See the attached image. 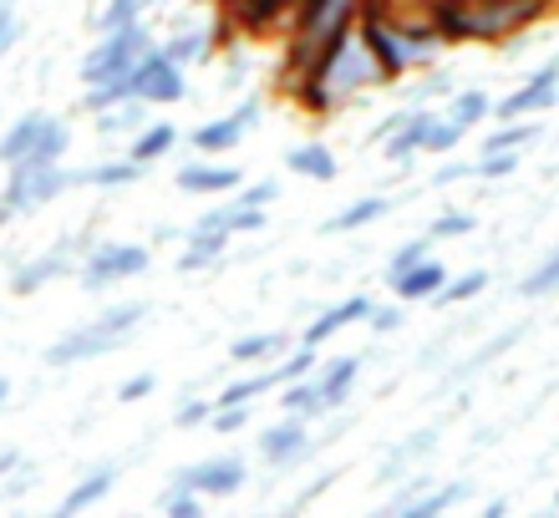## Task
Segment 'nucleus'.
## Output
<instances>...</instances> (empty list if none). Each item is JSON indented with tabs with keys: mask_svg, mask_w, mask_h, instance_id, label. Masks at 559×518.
Here are the masks:
<instances>
[{
	"mask_svg": "<svg viewBox=\"0 0 559 518\" xmlns=\"http://www.w3.org/2000/svg\"><path fill=\"white\" fill-rule=\"evenodd\" d=\"M377 87H392V82H386L382 61L371 57L361 26H356L346 41L331 46L306 76L285 82L290 103L300 107L306 118H336L346 103H356V97H367V92H377Z\"/></svg>",
	"mask_w": 559,
	"mask_h": 518,
	"instance_id": "nucleus-1",
	"label": "nucleus"
},
{
	"mask_svg": "<svg viewBox=\"0 0 559 518\" xmlns=\"http://www.w3.org/2000/svg\"><path fill=\"white\" fill-rule=\"evenodd\" d=\"M361 11H367V0H295L290 21L280 31V41H285V82L306 76L331 46L346 41L361 26Z\"/></svg>",
	"mask_w": 559,
	"mask_h": 518,
	"instance_id": "nucleus-2",
	"label": "nucleus"
},
{
	"mask_svg": "<svg viewBox=\"0 0 559 518\" xmlns=\"http://www.w3.org/2000/svg\"><path fill=\"white\" fill-rule=\"evenodd\" d=\"M147 305L143 300H128V305H112V311H103L97 321H87V326H76L67 330L61 341L46 346V366L61 371V366H76V361H92V356H107V351H118L128 336H133L138 326L147 321Z\"/></svg>",
	"mask_w": 559,
	"mask_h": 518,
	"instance_id": "nucleus-3",
	"label": "nucleus"
},
{
	"mask_svg": "<svg viewBox=\"0 0 559 518\" xmlns=\"http://www.w3.org/2000/svg\"><path fill=\"white\" fill-rule=\"evenodd\" d=\"M153 36H147V21L138 15V21H128V26H112L97 36V46H92L87 57H82V87H128L133 92V72L138 61L153 51ZM138 97V92H133Z\"/></svg>",
	"mask_w": 559,
	"mask_h": 518,
	"instance_id": "nucleus-4",
	"label": "nucleus"
},
{
	"mask_svg": "<svg viewBox=\"0 0 559 518\" xmlns=\"http://www.w3.org/2000/svg\"><path fill=\"white\" fill-rule=\"evenodd\" d=\"M133 92H138V103H147V107L183 103V97H189V67H183V61H174L163 46H153V51L138 61Z\"/></svg>",
	"mask_w": 559,
	"mask_h": 518,
	"instance_id": "nucleus-5",
	"label": "nucleus"
},
{
	"mask_svg": "<svg viewBox=\"0 0 559 518\" xmlns=\"http://www.w3.org/2000/svg\"><path fill=\"white\" fill-rule=\"evenodd\" d=\"M147 260H153V254H147L143 244L107 239V244H92L76 275H82V285H87V290H107V285H122V280H133V275H143Z\"/></svg>",
	"mask_w": 559,
	"mask_h": 518,
	"instance_id": "nucleus-6",
	"label": "nucleus"
},
{
	"mask_svg": "<svg viewBox=\"0 0 559 518\" xmlns=\"http://www.w3.org/2000/svg\"><path fill=\"white\" fill-rule=\"evenodd\" d=\"M555 97H559V57H549V61H539V67H534V72L524 76L509 97H499L488 118H493V122L534 118V112H549V107H555Z\"/></svg>",
	"mask_w": 559,
	"mask_h": 518,
	"instance_id": "nucleus-7",
	"label": "nucleus"
},
{
	"mask_svg": "<svg viewBox=\"0 0 559 518\" xmlns=\"http://www.w3.org/2000/svg\"><path fill=\"white\" fill-rule=\"evenodd\" d=\"M250 483V468L245 458H204L193 468H178L168 489H183V493H199V498H229Z\"/></svg>",
	"mask_w": 559,
	"mask_h": 518,
	"instance_id": "nucleus-8",
	"label": "nucleus"
},
{
	"mask_svg": "<svg viewBox=\"0 0 559 518\" xmlns=\"http://www.w3.org/2000/svg\"><path fill=\"white\" fill-rule=\"evenodd\" d=\"M72 189V168H41V173H11L5 178V193H0V204L11 208V214H36L46 208L57 193Z\"/></svg>",
	"mask_w": 559,
	"mask_h": 518,
	"instance_id": "nucleus-9",
	"label": "nucleus"
},
{
	"mask_svg": "<svg viewBox=\"0 0 559 518\" xmlns=\"http://www.w3.org/2000/svg\"><path fill=\"white\" fill-rule=\"evenodd\" d=\"M254 128H260V97H245L235 112H224L214 122H199L189 143H193V153H235L245 143V133H254Z\"/></svg>",
	"mask_w": 559,
	"mask_h": 518,
	"instance_id": "nucleus-10",
	"label": "nucleus"
},
{
	"mask_svg": "<svg viewBox=\"0 0 559 518\" xmlns=\"http://www.w3.org/2000/svg\"><path fill=\"white\" fill-rule=\"evenodd\" d=\"M306 453H310V422L306 417L285 412V422L265 427V437H260V458H265L270 468H295Z\"/></svg>",
	"mask_w": 559,
	"mask_h": 518,
	"instance_id": "nucleus-11",
	"label": "nucleus"
},
{
	"mask_svg": "<svg viewBox=\"0 0 559 518\" xmlns=\"http://www.w3.org/2000/svg\"><path fill=\"white\" fill-rule=\"evenodd\" d=\"M371 305H377L371 296H346V300H336L331 311H321L306 330H300V346H316V351H321V346H325V341H336V336H341L346 326H361V321L371 315Z\"/></svg>",
	"mask_w": 559,
	"mask_h": 518,
	"instance_id": "nucleus-12",
	"label": "nucleus"
},
{
	"mask_svg": "<svg viewBox=\"0 0 559 518\" xmlns=\"http://www.w3.org/2000/svg\"><path fill=\"white\" fill-rule=\"evenodd\" d=\"M392 296L402 300V305H413V300H438L442 296V285H448V265L442 260H417L413 269H402V275H392Z\"/></svg>",
	"mask_w": 559,
	"mask_h": 518,
	"instance_id": "nucleus-13",
	"label": "nucleus"
},
{
	"mask_svg": "<svg viewBox=\"0 0 559 518\" xmlns=\"http://www.w3.org/2000/svg\"><path fill=\"white\" fill-rule=\"evenodd\" d=\"M468 498V483H442V489H423V493H402L386 504V514H402V518H442L448 508H457Z\"/></svg>",
	"mask_w": 559,
	"mask_h": 518,
	"instance_id": "nucleus-14",
	"label": "nucleus"
},
{
	"mask_svg": "<svg viewBox=\"0 0 559 518\" xmlns=\"http://www.w3.org/2000/svg\"><path fill=\"white\" fill-rule=\"evenodd\" d=\"M61 275H72V250L61 244V250H46L41 260H26V265L11 275V296H36L41 285L61 280Z\"/></svg>",
	"mask_w": 559,
	"mask_h": 518,
	"instance_id": "nucleus-15",
	"label": "nucleus"
},
{
	"mask_svg": "<svg viewBox=\"0 0 559 518\" xmlns=\"http://www.w3.org/2000/svg\"><path fill=\"white\" fill-rule=\"evenodd\" d=\"M147 168L138 164V158H107V164H92V168H72V189H133L138 178H143Z\"/></svg>",
	"mask_w": 559,
	"mask_h": 518,
	"instance_id": "nucleus-16",
	"label": "nucleus"
},
{
	"mask_svg": "<svg viewBox=\"0 0 559 518\" xmlns=\"http://www.w3.org/2000/svg\"><path fill=\"white\" fill-rule=\"evenodd\" d=\"M239 183H245V173H239L235 164H183L178 168V189L183 193H235Z\"/></svg>",
	"mask_w": 559,
	"mask_h": 518,
	"instance_id": "nucleus-17",
	"label": "nucleus"
},
{
	"mask_svg": "<svg viewBox=\"0 0 559 518\" xmlns=\"http://www.w3.org/2000/svg\"><path fill=\"white\" fill-rule=\"evenodd\" d=\"M67 148H72V133H67V122H46V133L31 143V153L21 158V164H11V173H41V168H61V158H67Z\"/></svg>",
	"mask_w": 559,
	"mask_h": 518,
	"instance_id": "nucleus-18",
	"label": "nucleus"
},
{
	"mask_svg": "<svg viewBox=\"0 0 559 518\" xmlns=\"http://www.w3.org/2000/svg\"><path fill=\"white\" fill-rule=\"evenodd\" d=\"M438 447V432L427 427V432H413L407 443H397L392 453H386V462H382V473H377V483H407L413 478V468L427 458Z\"/></svg>",
	"mask_w": 559,
	"mask_h": 518,
	"instance_id": "nucleus-19",
	"label": "nucleus"
},
{
	"mask_svg": "<svg viewBox=\"0 0 559 518\" xmlns=\"http://www.w3.org/2000/svg\"><path fill=\"white\" fill-rule=\"evenodd\" d=\"M356 376H361V356H336V361H325V366H316V382H321L325 407H331V412H341V407L352 401Z\"/></svg>",
	"mask_w": 559,
	"mask_h": 518,
	"instance_id": "nucleus-20",
	"label": "nucleus"
},
{
	"mask_svg": "<svg viewBox=\"0 0 559 518\" xmlns=\"http://www.w3.org/2000/svg\"><path fill=\"white\" fill-rule=\"evenodd\" d=\"M118 489V462H103V468H92L87 478H76V489L61 498V514H87V508H97L107 498V493Z\"/></svg>",
	"mask_w": 559,
	"mask_h": 518,
	"instance_id": "nucleus-21",
	"label": "nucleus"
},
{
	"mask_svg": "<svg viewBox=\"0 0 559 518\" xmlns=\"http://www.w3.org/2000/svg\"><path fill=\"white\" fill-rule=\"evenodd\" d=\"M285 351H290V336H280V330H250V336L229 341V361L235 366H260V361L275 366Z\"/></svg>",
	"mask_w": 559,
	"mask_h": 518,
	"instance_id": "nucleus-22",
	"label": "nucleus"
},
{
	"mask_svg": "<svg viewBox=\"0 0 559 518\" xmlns=\"http://www.w3.org/2000/svg\"><path fill=\"white\" fill-rule=\"evenodd\" d=\"M280 407L290 417H306V422H321L331 407H325V391H321V382H316V371L310 376H295V382H285L280 386Z\"/></svg>",
	"mask_w": 559,
	"mask_h": 518,
	"instance_id": "nucleus-23",
	"label": "nucleus"
},
{
	"mask_svg": "<svg viewBox=\"0 0 559 518\" xmlns=\"http://www.w3.org/2000/svg\"><path fill=\"white\" fill-rule=\"evenodd\" d=\"M392 214V198L386 193H367V198H352V204L341 208V214H331L325 219V234H346V229H367V224H377V219H386Z\"/></svg>",
	"mask_w": 559,
	"mask_h": 518,
	"instance_id": "nucleus-24",
	"label": "nucleus"
},
{
	"mask_svg": "<svg viewBox=\"0 0 559 518\" xmlns=\"http://www.w3.org/2000/svg\"><path fill=\"white\" fill-rule=\"evenodd\" d=\"M224 254H229V234H199V229H189L183 234V254H178V275H199V269L219 265Z\"/></svg>",
	"mask_w": 559,
	"mask_h": 518,
	"instance_id": "nucleus-25",
	"label": "nucleus"
},
{
	"mask_svg": "<svg viewBox=\"0 0 559 518\" xmlns=\"http://www.w3.org/2000/svg\"><path fill=\"white\" fill-rule=\"evenodd\" d=\"M285 168L300 173V178H310V183H331V178L341 173L336 153L325 148V143H300V148H290L285 153Z\"/></svg>",
	"mask_w": 559,
	"mask_h": 518,
	"instance_id": "nucleus-26",
	"label": "nucleus"
},
{
	"mask_svg": "<svg viewBox=\"0 0 559 518\" xmlns=\"http://www.w3.org/2000/svg\"><path fill=\"white\" fill-rule=\"evenodd\" d=\"M178 148V128L174 122H147V128H138L133 143H128V158H138V164H158V158H168V153Z\"/></svg>",
	"mask_w": 559,
	"mask_h": 518,
	"instance_id": "nucleus-27",
	"label": "nucleus"
},
{
	"mask_svg": "<svg viewBox=\"0 0 559 518\" xmlns=\"http://www.w3.org/2000/svg\"><path fill=\"white\" fill-rule=\"evenodd\" d=\"M468 137V128L463 122H453L448 112H427L423 107V153H432V158H442V153H457V143Z\"/></svg>",
	"mask_w": 559,
	"mask_h": 518,
	"instance_id": "nucleus-28",
	"label": "nucleus"
},
{
	"mask_svg": "<svg viewBox=\"0 0 559 518\" xmlns=\"http://www.w3.org/2000/svg\"><path fill=\"white\" fill-rule=\"evenodd\" d=\"M46 122H51L46 112H26V118H15V122H11V133L0 137V164H5V168L21 164V158L31 153V143H36V137L46 133Z\"/></svg>",
	"mask_w": 559,
	"mask_h": 518,
	"instance_id": "nucleus-29",
	"label": "nucleus"
},
{
	"mask_svg": "<svg viewBox=\"0 0 559 518\" xmlns=\"http://www.w3.org/2000/svg\"><path fill=\"white\" fill-rule=\"evenodd\" d=\"M417 153H423V107H413L397 133L382 137V158H386V164H413Z\"/></svg>",
	"mask_w": 559,
	"mask_h": 518,
	"instance_id": "nucleus-30",
	"label": "nucleus"
},
{
	"mask_svg": "<svg viewBox=\"0 0 559 518\" xmlns=\"http://www.w3.org/2000/svg\"><path fill=\"white\" fill-rule=\"evenodd\" d=\"M534 137H539V122L514 118V122H499V128L484 137V148H478V153H524Z\"/></svg>",
	"mask_w": 559,
	"mask_h": 518,
	"instance_id": "nucleus-31",
	"label": "nucleus"
},
{
	"mask_svg": "<svg viewBox=\"0 0 559 518\" xmlns=\"http://www.w3.org/2000/svg\"><path fill=\"white\" fill-rule=\"evenodd\" d=\"M442 112H448L453 122H463V128L473 133V122H484L488 112H493V97H488L484 87H463V92H453V97H448V107H442Z\"/></svg>",
	"mask_w": 559,
	"mask_h": 518,
	"instance_id": "nucleus-32",
	"label": "nucleus"
},
{
	"mask_svg": "<svg viewBox=\"0 0 559 518\" xmlns=\"http://www.w3.org/2000/svg\"><path fill=\"white\" fill-rule=\"evenodd\" d=\"M493 285V275L488 269H473V275H448V285H442V296H438V305H468V300H478Z\"/></svg>",
	"mask_w": 559,
	"mask_h": 518,
	"instance_id": "nucleus-33",
	"label": "nucleus"
},
{
	"mask_svg": "<svg viewBox=\"0 0 559 518\" xmlns=\"http://www.w3.org/2000/svg\"><path fill=\"white\" fill-rule=\"evenodd\" d=\"M555 290H559V250H555V254H545V260H539V265H534L530 275L519 280V296H524V300L555 296Z\"/></svg>",
	"mask_w": 559,
	"mask_h": 518,
	"instance_id": "nucleus-34",
	"label": "nucleus"
},
{
	"mask_svg": "<svg viewBox=\"0 0 559 518\" xmlns=\"http://www.w3.org/2000/svg\"><path fill=\"white\" fill-rule=\"evenodd\" d=\"M163 51H168L174 61H183V67H193V61H204L209 51H214V36H209V31H189V26H183L174 41L163 46Z\"/></svg>",
	"mask_w": 559,
	"mask_h": 518,
	"instance_id": "nucleus-35",
	"label": "nucleus"
},
{
	"mask_svg": "<svg viewBox=\"0 0 559 518\" xmlns=\"http://www.w3.org/2000/svg\"><path fill=\"white\" fill-rule=\"evenodd\" d=\"M143 107L147 103H122V107H107V112H97V128L103 133H133V128H143Z\"/></svg>",
	"mask_w": 559,
	"mask_h": 518,
	"instance_id": "nucleus-36",
	"label": "nucleus"
},
{
	"mask_svg": "<svg viewBox=\"0 0 559 518\" xmlns=\"http://www.w3.org/2000/svg\"><path fill=\"white\" fill-rule=\"evenodd\" d=\"M427 234H432V244H438V239H463V234H473V214H463V208H448V214H438V219L427 224Z\"/></svg>",
	"mask_w": 559,
	"mask_h": 518,
	"instance_id": "nucleus-37",
	"label": "nucleus"
},
{
	"mask_svg": "<svg viewBox=\"0 0 559 518\" xmlns=\"http://www.w3.org/2000/svg\"><path fill=\"white\" fill-rule=\"evenodd\" d=\"M519 173V153H478L473 158V178H509Z\"/></svg>",
	"mask_w": 559,
	"mask_h": 518,
	"instance_id": "nucleus-38",
	"label": "nucleus"
},
{
	"mask_svg": "<svg viewBox=\"0 0 559 518\" xmlns=\"http://www.w3.org/2000/svg\"><path fill=\"white\" fill-rule=\"evenodd\" d=\"M214 412H219V407H214V397H189L174 412V422H178V427H209V422H214Z\"/></svg>",
	"mask_w": 559,
	"mask_h": 518,
	"instance_id": "nucleus-39",
	"label": "nucleus"
},
{
	"mask_svg": "<svg viewBox=\"0 0 559 518\" xmlns=\"http://www.w3.org/2000/svg\"><path fill=\"white\" fill-rule=\"evenodd\" d=\"M209 498H199V493H183V489H168L163 493V514L168 518H199L204 514Z\"/></svg>",
	"mask_w": 559,
	"mask_h": 518,
	"instance_id": "nucleus-40",
	"label": "nucleus"
},
{
	"mask_svg": "<svg viewBox=\"0 0 559 518\" xmlns=\"http://www.w3.org/2000/svg\"><path fill=\"white\" fill-rule=\"evenodd\" d=\"M275 193H280V189L265 178V183H239V189L229 193V198H235L239 208H270V204H275Z\"/></svg>",
	"mask_w": 559,
	"mask_h": 518,
	"instance_id": "nucleus-41",
	"label": "nucleus"
},
{
	"mask_svg": "<svg viewBox=\"0 0 559 518\" xmlns=\"http://www.w3.org/2000/svg\"><path fill=\"white\" fill-rule=\"evenodd\" d=\"M427 254H432V234H423L417 244H402V250L392 254V265H386V280H392V275H402V269H413L417 260H427Z\"/></svg>",
	"mask_w": 559,
	"mask_h": 518,
	"instance_id": "nucleus-42",
	"label": "nucleus"
},
{
	"mask_svg": "<svg viewBox=\"0 0 559 518\" xmlns=\"http://www.w3.org/2000/svg\"><path fill=\"white\" fill-rule=\"evenodd\" d=\"M153 391H158V376H153V371H138V376H128V382L118 386V401L122 407H133V401L153 397Z\"/></svg>",
	"mask_w": 559,
	"mask_h": 518,
	"instance_id": "nucleus-43",
	"label": "nucleus"
},
{
	"mask_svg": "<svg viewBox=\"0 0 559 518\" xmlns=\"http://www.w3.org/2000/svg\"><path fill=\"white\" fill-rule=\"evenodd\" d=\"M138 15H143V0H107V11H103V26H97V31L128 26V21H138Z\"/></svg>",
	"mask_w": 559,
	"mask_h": 518,
	"instance_id": "nucleus-44",
	"label": "nucleus"
},
{
	"mask_svg": "<svg viewBox=\"0 0 559 518\" xmlns=\"http://www.w3.org/2000/svg\"><path fill=\"white\" fill-rule=\"evenodd\" d=\"M229 204H235V198H229ZM270 224V208H239L235 204V219H229V229H235V234H254V229H265Z\"/></svg>",
	"mask_w": 559,
	"mask_h": 518,
	"instance_id": "nucleus-45",
	"label": "nucleus"
},
{
	"mask_svg": "<svg viewBox=\"0 0 559 518\" xmlns=\"http://www.w3.org/2000/svg\"><path fill=\"white\" fill-rule=\"evenodd\" d=\"M245 422H250V407H219L209 427L219 432V437H229V432H239V427H245Z\"/></svg>",
	"mask_w": 559,
	"mask_h": 518,
	"instance_id": "nucleus-46",
	"label": "nucleus"
},
{
	"mask_svg": "<svg viewBox=\"0 0 559 518\" xmlns=\"http://www.w3.org/2000/svg\"><path fill=\"white\" fill-rule=\"evenodd\" d=\"M453 76H448V72H432V76H423V82H417V97H423V103H427V97H453Z\"/></svg>",
	"mask_w": 559,
	"mask_h": 518,
	"instance_id": "nucleus-47",
	"label": "nucleus"
},
{
	"mask_svg": "<svg viewBox=\"0 0 559 518\" xmlns=\"http://www.w3.org/2000/svg\"><path fill=\"white\" fill-rule=\"evenodd\" d=\"M367 326L377 330V336H392V330L402 326V311H392V305H371V315H367Z\"/></svg>",
	"mask_w": 559,
	"mask_h": 518,
	"instance_id": "nucleus-48",
	"label": "nucleus"
},
{
	"mask_svg": "<svg viewBox=\"0 0 559 518\" xmlns=\"http://www.w3.org/2000/svg\"><path fill=\"white\" fill-rule=\"evenodd\" d=\"M514 341H519V330H503L499 341H488L484 351L473 356V361H468V366H463V371H478V366H488V361H493V356H499V351H509V346H514Z\"/></svg>",
	"mask_w": 559,
	"mask_h": 518,
	"instance_id": "nucleus-49",
	"label": "nucleus"
},
{
	"mask_svg": "<svg viewBox=\"0 0 559 518\" xmlns=\"http://www.w3.org/2000/svg\"><path fill=\"white\" fill-rule=\"evenodd\" d=\"M15 36H21V21H15V11H11V5H0V61L11 57Z\"/></svg>",
	"mask_w": 559,
	"mask_h": 518,
	"instance_id": "nucleus-50",
	"label": "nucleus"
},
{
	"mask_svg": "<svg viewBox=\"0 0 559 518\" xmlns=\"http://www.w3.org/2000/svg\"><path fill=\"white\" fill-rule=\"evenodd\" d=\"M457 178H473V158H468V164H448V168H438V183H457Z\"/></svg>",
	"mask_w": 559,
	"mask_h": 518,
	"instance_id": "nucleus-51",
	"label": "nucleus"
},
{
	"mask_svg": "<svg viewBox=\"0 0 559 518\" xmlns=\"http://www.w3.org/2000/svg\"><path fill=\"white\" fill-rule=\"evenodd\" d=\"M509 514V504H503V498H493V504H484V518H503Z\"/></svg>",
	"mask_w": 559,
	"mask_h": 518,
	"instance_id": "nucleus-52",
	"label": "nucleus"
},
{
	"mask_svg": "<svg viewBox=\"0 0 559 518\" xmlns=\"http://www.w3.org/2000/svg\"><path fill=\"white\" fill-rule=\"evenodd\" d=\"M5 397H11V382H5V376H0V401H5Z\"/></svg>",
	"mask_w": 559,
	"mask_h": 518,
	"instance_id": "nucleus-53",
	"label": "nucleus"
},
{
	"mask_svg": "<svg viewBox=\"0 0 559 518\" xmlns=\"http://www.w3.org/2000/svg\"><path fill=\"white\" fill-rule=\"evenodd\" d=\"M5 219H15V214H11V208H5V204H0V224H5Z\"/></svg>",
	"mask_w": 559,
	"mask_h": 518,
	"instance_id": "nucleus-54",
	"label": "nucleus"
},
{
	"mask_svg": "<svg viewBox=\"0 0 559 518\" xmlns=\"http://www.w3.org/2000/svg\"><path fill=\"white\" fill-rule=\"evenodd\" d=\"M555 508H559V493H555Z\"/></svg>",
	"mask_w": 559,
	"mask_h": 518,
	"instance_id": "nucleus-55",
	"label": "nucleus"
}]
</instances>
